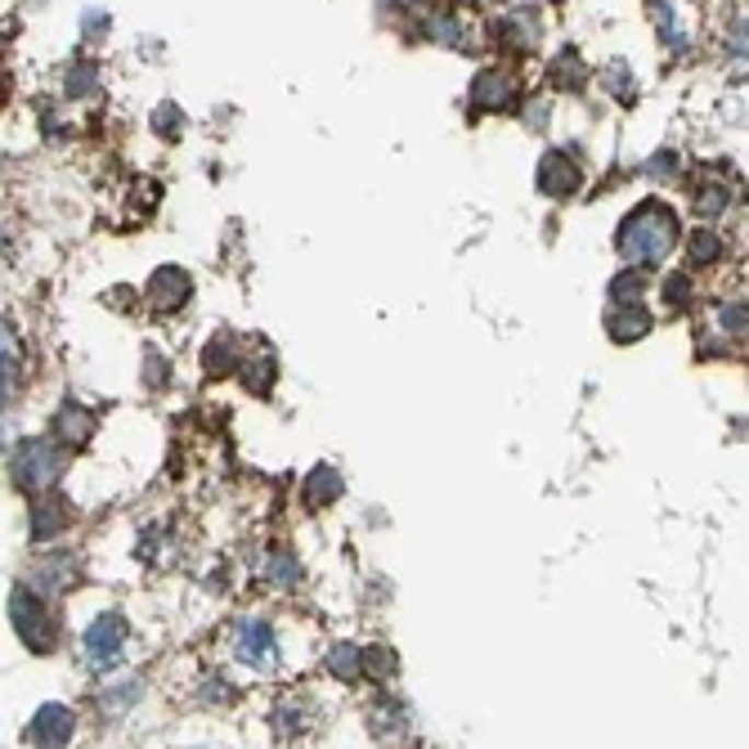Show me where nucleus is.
<instances>
[{"mask_svg": "<svg viewBox=\"0 0 749 749\" xmlns=\"http://www.w3.org/2000/svg\"><path fill=\"white\" fill-rule=\"evenodd\" d=\"M650 171H655V175H665V171L673 175V171H678V158H673V153H660V158L650 162Z\"/></svg>", "mask_w": 749, "mask_h": 749, "instance_id": "obj_31", "label": "nucleus"}, {"mask_svg": "<svg viewBox=\"0 0 749 749\" xmlns=\"http://www.w3.org/2000/svg\"><path fill=\"white\" fill-rule=\"evenodd\" d=\"M189 297H194V278H189V269H180V265L153 269V278H149V306H153L158 314L184 310V306H189Z\"/></svg>", "mask_w": 749, "mask_h": 749, "instance_id": "obj_6", "label": "nucleus"}, {"mask_svg": "<svg viewBox=\"0 0 749 749\" xmlns=\"http://www.w3.org/2000/svg\"><path fill=\"white\" fill-rule=\"evenodd\" d=\"M19 387H23V368H19V355L0 342V408H10L14 404V395H19Z\"/></svg>", "mask_w": 749, "mask_h": 749, "instance_id": "obj_21", "label": "nucleus"}, {"mask_svg": "<svg viewBox=\"0 0 749 749\" xmlns=\"http://www.w3.org/2000/svg\"><path fill=\"white\" fill-rule=\"evenodd\" d=\"M660 297H665V306H669L673 314H687V310L695 306V278H691L687 269H669Z\"/></svg>", "mask_w": 749, "mask_h": 749, "instance_id": "obj_19", "label": "nucleus"}, {"mask_svg": "<svg viewBox=\"0 0 749 749\" xmlns=\"http://www.w3.org/2000/svg\"><path fill=\"white\" fill-rule=\"evenodd\" d=\"M364 673H372V678H391L395 673V655L391 650H364Z\"/></svg>", "mask_w": 749, "mask_h": 749, "instance_id": "obj_29", "label": "nucleus"}, {"mask_svg": "<svg viewBox=\"0 0 749 749\" xmlns=\"http://www.w3.org/2000/svg\"><path fill=\"white\" fill-rule=\"evenodd\" d=\"M64 462L68 458H64V449L55 440H23L14 449V485L23 494H32V498L55 494V485L64 476Z\"/></svg>", "mask_w": 749, "mask_h": 749, "instance_id": "obj_2", "label": "nucleus"}, {"mask_svg": "<svg viewBox=\"0 0 749 749\" xmlns=\"http://www.w3.org/2000/svg\"><path fill=\"white\" fill-rule=\"evenodd\" d=\"M68 526V507L55 494L32 498V539H55Z\"/></svg>", "mask_w": 749, "mask_h": 749, "instance_id": "obj_13", "label": "nucleus"}, {"mask_svg": "<svg viewBox=\"0 0 749 749\" xmlns=\"http://www.w3.org/2000/svg\"><path fill=\"white\" fill-rule=\"evenodd\" d=\"M64 90L68 95H95L100 90V72H95V64L90 59H77V64H68V72H64Z\"/></svg>", "mask_w": 749, "mask_h": 749, "instance_id": "obj_22", "label": "nucleus"}, {"mask_svg": "<svg viewBox=\"0 0 749 749\" xmlns=\"http://www.w3.org/2000/svg\"><path fill=\"white\" fill-rule=\"evenodd\" d=\"M342 476L333 472V466H314V472L306 476V507H327V503H337L342 498Z\"/></svg>", "mask_w": 749, "mask_h": 749, "instance_id": "obj_16", "label": "nucleus"}, {"mask_svg": "<svg viewBox=\"0 0 749 749\" xmlns=\"http://www.w3.org/2000/svg\"><path fill=\"white\" fill-rule=\"evenodd\" d=\"M723 261V239H718V229H705L700 224L691 239H687V265L691 269H710V265H718Z\"/></svg>", "mask_w": 749, "mask_h": 749, "instance_id": "obj_15", "label": "nucleus"}, {"mask_svg": "<svg viewBox=\"0 0 749 749\" xmlns=\"http://www.w3.org/2000/svg\"><path fill=\"white\" fill-rule=\"evenodd\" d=\"M423 36H431V41H440V45H458V41H462V19L449 14V10H436V14L423 19Z\"/></svg>", "mask_w": 749, "mask_h": 749, "instance_id": "obj_23", "label": "nucleus"}, {"mask_svg": "<svg viewBox=\"0 0 749 749\" xmlns=\"http://www.w3.org/2000/svg\"><path fill=\"white\" fill-rule=\"evenodd\" d=\"M72 731H77V714L68 705H41L27 723V740L36 749H64L72 740Z\"/></svg>", "mask_w": 749, "mask_h": 749, "instance_id": "obj_7", "label": "nucleus"}, {"mask_svg": "<svg viewBox=\"0 0 749 749\" xmlns=\"http://www.w3.org/2000/svg\"><path fill=\"white\" fill-rule=\"evenodd\" d=\"M534 41H539V27L526 23V14H511V19L494 23V45L503 55H526V50H534Z\"/></svg>", "mask_w": 749, "mask_h": 749, "instance_id": "obj_12", "label": "nucleus"}, {"mask_svg": "<svg viewBox=\"0 0 749 749\" xmlns=\"http://www.w3.org/2000/svg\"><path fill=\"white\" fill-rule=\"evenodd\" d=\"M10 620H14V633H19V642H23L27 650L45 655V650L59 646V629H55L50 606H45V601H41L32 588H23V584L10 592Z\"/></svg>", "mask_w": 749, "mask_h": 749, "instance_id": "obj_3", "label": "nucleus"}, {"mask_svg": "<svg viewBox=\"0 0 749 749\" xmlns=\"http://www.w3.org/2000/svg\"><path fill=\"white\" fill-rule=\"evenodd\" d=\"M233 378H243V387L252 395H269V387L278 378V364L265 346H252V355H239V364H233Z\"/></svg>", "mask_w": 749, "mask_h": 749, "instance_id": "obj_11", "label": "nucleus"}, {"mask_svg": "<svg viewBox=\"0 0 749 749\" xmlns=\"http://www.w3.org/2000/svg\"><path fill=\"white\" fill-rule=\"evenodd\" d=\"M552 85L556 90H566V95H579L584 90V81H588V64L575 55V50H561V59H552Z\"/></svg>", "mask_w": 749, "mask_h": 749, "instance_id": "obj_17", "label": "nucleus"}, {"mask_svg": "<svg viewBox=\"0 0 749 749\" xmlns=\"http://www.w3.org/2000/svg\"><path fill=\"white\" fill-rule=\"evenodd\" d=\"M233 364H239V342L233 337H216L203 346V372L207 378H229Z\"/></svg>", "mask_w": 749, "mask_h": 749, "instance_id": "obj_18", "label": "nucleus"}, {"mask_svg": "<svg viewBox=\"0 0 749 749\" xmlns=\"http://www.w3.org/2000/svg\"><path fill=\"white\" fill-rule=\"evenodd\" d=\"M727 203H731V194L723 189V184H710V189H700V194H695V211L705 216V220L723 216V211H727Z\"/></svg>", "mask_w": 749, "mask_h": 749, "instance_id": "obj_26", "label": "nucleus"}, {"mask_svg": "<svg viewBox=\"0 0 749 749\" xmlns=\"http://www.w3.org/2000/svg\"><path fill=\"white\" fill-rule=\"evenodd\" d=\"M269 579H274V584H284V588H292V584L301 579V566H297L292 556H284V552H278V556L269 561Z\"/></svg>", "mask_w": 749, "mask_h": 749, "instance_id": "obj_28", "label": "nucleus"}, {"mask_svg": "<svg viewBox=\"0 0 749 749\" xmlns=\"http://www.w3.org/2000/svg\"><path fill=\"white\" fill-rule=\"evenodd\" d=\"M239 650H243V660H252V665H269L274 660V629L261 624V620L239 624Z\"/></svg>", "mask_w": 749, "mask_h": 749, "instance_id": "obj_14", "label": "nucleus"}, {"mask_svg": "<svg viewBox=\"0 0 749 749\" xmlns=\"http://www.w3.org/2000/svg\"><path fill=\"white\" fill-rule=\"evenodd\" d=\"M122 642H126V620L122 615H100L90 620L85 629V655L95 669H113L117 655H122Z\"/></svg>", "mask_w": 749, "mask_h": 749, "instance_id": "obj_8", "label": "nucleus"}, {"mask_svg": "<svg viewBox=\"0 0 749 749\" xmlns=\"http://www.w3.org/2000/svg\"><path fill=\"white\" fill-rule=\"evenodd\" d=\"M642 297V274L637 269H624L615 284H611V306H633Z\"/></svg>", "mask_w": 749, "mask_h": 749, "instance_id": "obj_27", "label": "nucleus"}, {"mask_svg": "<svg viewBox=\"0 0 749 749\" xmlns=\"http://www.w3.org/2000/svg\"><path fill=\"white\" fill-rule=\"evenodd\" d=\"M579 189H584L579 162L571 153H561V149L543 153V162H539V194L543 198H575Z\"/></svg>", "mask_w": 749, "mask_h": 749, "instance_id": "obj_5", "label": "nucleus"}, {"mask_svg": "<svg viewBox=\"0 0 749 749\" xmlns=\"http://www.w3.org/2000/svg\"><path fill=\"white\" fill-rule=\"evenodd\" d=\"M650 310L642 306V301H633V306H611L606 310V337L611 342H620V346H629V342H642L646 333H650Z\"/></svg>", "mask_w": 749, "mask_h": 749, "instance_id": "obj_10", "label": "nucleus"}, {"mask_svg": "<svg viewBox=\"0 0 749 749\" xmlns=\"http://www.w3.org/2000/svg\"><path fill=\"white\" fill-rule=\"evenodd\" d=\"M655 27H660V41L669 45V55H687V32L669 5H655Z\"/></svg>", "mask_w": 749, "mask_h": 749, "instance_id": "obj_25", "label": "nucleus"}, {"mask_svg": "<svg viewBox=\"0 0 749 749\" xmlns=\"http://www.w3.org/2000/svg\"><path fill=\"white\" fill-rule=\"evenodd\" d=\"M521 95H526V85L511 68H489L472 81V108L476 113H507V108L521 104Z\"/></svg>", "mask_w": 749, "mask_h": 749, "instance_id": "obj_4", "label": "nucleus"}, {"mask_svg": "<svg viewBox=\"0 0 749 749\" xmlns=\"http://www.w3.org/2000/svg\"><path fill=\"white\" fill-rule=\"evenodd\" d=\"M718 333H723V342H727V350H745V297L736 301H723L718 306Z\"/></svg>", "mask_w": 749, "mask_h": 749, "instance_id": "obj_20", "label": "nucleus"}, {"mask_svg": "<svg viewBox=\"0 0 749 749\" xmlns=\"http://www.w3.org/2000/svg\"><path fill=\"white\" fill-rule=\"evenodd\" d=\"M50 436H55L59 449H81L90 436H95V413L81 408L77 400H64L59 413H55V423H50Z\"/></svg>", "mask_w": 749, "mask_h": 749, "instance_id": "obj_9", "label": "nucleus"}, {"mask_svg": "<svg viewBox=\"0 0 749 749\" xmlns=\"http://www.w3.org/2000/svg\"><path fill=\"white\" fill-rule=\"evenodd\" d=\"M359 660H364V650L350 646V642H342V646L327 650V673H337V678H359V673H364Z\"/></svg>", "mask_w": 749, "mask_h": 749, "instance_id": "obj_24", "label": "nucleus"}, {"mask_svg": "<svg viewBox=\"0 0 749 749\" xmlns=\"http://www.w3.org/2000/svg\"><path fill=\"white\" fill-rule=\"evenodd\" d=\"M682 239V224H678V211L665 203V198H642L624 224H620V256L633 265V269H655L665 265L669 252L678 247Z\"/></svg>", "mask_w": 749, "mask_h": 749, "instance_id": "obj_1", "label": "nucleus"}, {"mask_svg": "<svg viewBox=\"0 0 749 749\" xmlns=\"http://www.w3.org/2000/svg\"><path fill=\"white\" fill-rule=\"evenodd\" d=\"M153 126H158V135H180V108L175 104H162L158 113H153Z\"/></svg>", "mask_w": 749, "mask_h": 749, "instance_id": "obj_30", "label": "nucleus"}]
</instances>
